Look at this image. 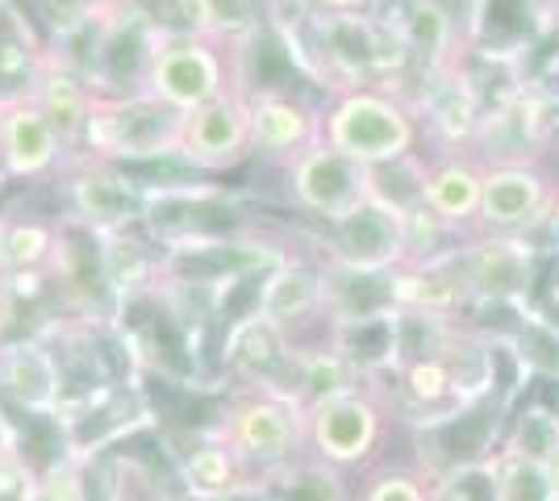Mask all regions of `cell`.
<instances>
[{
    "instance_id": "cell-1",
    "label": "cell",
    "mask_w": 559,
    "mask_h": 501,
    "mask_svg": "<svg viewBox=\"0 0 559 501\" xmlns=\"http://www.w3.org/2000/svg\"><path fill=\"white\" fill-rule=\"evenodd\" d=\"M322 143L359 167H380L421 151L426 130L401 88L364 84L322 100Z\"/></svg>"
},
{
    "instance_id": "cell-2",
    "label": "cell",
    "mask_w": 559,
    "mask_h": 501,
    "mask_svg": "<svg viewBox=\"0 0 559 501\" xmlns=\"http://www.w3.org/2000/svg\"><path fill=\"white\" fill-rule=\"evenodd\" d=\"M213 434L238 455L251 480L309 455V418L293 397H280V393L230 389L226 406L213 422Z\"/></svg>"
},
{
    "instance_id": "cell-3",
    "label": "cell",
    "mask_w": 559,
    "mask_h": 501,
    "mask_svg": "<svg viewBox=\"0 0 559 501\" xmlns=\"http://www.w3.org/2000/svg\"><path fill=\"white\" fill-rule=\"evenodd\" d=\"M185 143V114H176L151 93L96 96L84 151L114 159L130 171H146L155 164H180Z\"/></svg>"
},
{
    "instance_id": "cell-4",
    "label": "cell",
    "mask_w": 559,
    "mask_h": 501,
    "mask_svg": "<svg viewBox=\"0 0 559 501\" xmlns=\"http://www.w3.org/2000/svg\"><path fill=\"white\" fill-rule=\"evenodd\" d=\"M55 196H59V214L100 239L142 230L146 184L139 180V171L114 159H100L88 151L71 155L68 167L55 176Z\"/></svg>"
},
{
    "instance_id": "cell-5",
    "label": "cell",
    "mask_w": 559,
    "mask_h": 501,
    "mask_svg": "<svg viewBox=\"0 0 559 501\" xmlns=\"http://www.w3.org/2000/svg\"><path fill=\"white\" fill-rule=\"evenodd\" d=\"M146 93L176 114H192L217 96L234 93V50L197 29H167L151 50Z\"/></svg>"
},
{
    "instance_id": "cell-6",
    "label": "cell",
    "mask_w": 559,
    "mask_h": 501,
    "mask_svg": "<svg viewBox=\"0 0 559 501\" xmlns=\"http://www.w3.org/2000/svg\"><path fill=\"white\" fill-rule=\"evenodd\" d=\"M389 389L384 384H359L343 397H330L313 406L309 418V455H318L330 468H359L372 464L384 434H389Z\"/></svg>"
},
{
    "instance_id": "cell-7",
    "label": "cell",
    "mask_w": 559,
    "mask_h": 501,
    "mask_svg": "<svg viewBox=\"0 0 559 501\" xmlns=\"http://www.w3.org/2000/svg\"><path fill=\"white\" fill-rule=\"evenodd\" d=\"M506 418H510V406L501 397H480L451 418H439L430 427H414V452H418L414 468L435 485L460 468L489 464L492 452L501 448Z\"/></svg>"
},
{
    "instance_id": "cell-8",
    "label": "cell",
    "mask_w": 559,
    "mask_h": 501,
    "mask_svg": "<svg viewBox=\"0 0 559 501\" xmlns=\"http://www.w3.org/2000/svg\"><path fill=\"white\" fill-rule=\"evenodd\" d=\"M280 192L293 214L309 217L313 226H330L368 205V167L338 155L334 146H309L301 159L280 167Z\"/></svg>"
},
{
    "instance_id": "cell-9",
    "label": "cell",
    "mask_w": 559,
    "mask_h": 501,
    "mask_svg": "<svg viewBox=\"0 0 559 501\" xmlns=\"http://www.w3.org/2000/svg\"><path fill=\"white\" fill-rule=\"evenodd\" d=\"M472 306L522 310L538 281V247L531 235H472L460 247Z\"/></svg>"
},
{
    "instance_id": "cell-10",
    "label": "cell",
    "mask_w": 559,
    "mask_h": 501,
    "mask_svg": "<svg viewBox=\"0 0 559 501\" xmlns=\"http://www.w3.org/2000/svg\"><path fill=\"white\" fill-rule=\"evenodd\" d=\"M559 180L551 167L535 164H485V192L476 235H531L535 239L556 201Z\"/></svg>"
},
{
    "instance_id": "cell-11",
    "label": "cell",
    "mask_w": 559,
    "mask_h": 501,
    "mask_svg": "<svg viewBox=\"0 0 559 501\" xmlns=\"http://www.w3.org/2000/svg\"><path fill=\"white\" fill-rule=\"evenodd\" d=\"M71 155L59 126L25 93L0 105V171L9 184H55Z\"/></svg>"
},
{
    "instance_id": "cell-12",
    "label": "cell",
    "mask_w": 559,
    "mask_h": 501,
    "mask_svg": "<svg viewBox=\"0 0 559 501\" xmlns=\"http://www.w3.org/2000/svg\"><path fill=\"white\" fill-rule=\"evenodd\" d=\"M251 164V100L242 93H226L185 114V143L180 167L222 176L234 167Z\"/></svg>"
},
{
    "instance_id": "cell-13",
    "label": "cell",
    "mask_w": 559,
    "mask_h": 501,
    "mask_svg": "<svg viewBox=\"0 0 559 501\" xmlns=\"http://www.w3.org/2000/svg\"><path fill=\"white\" fill-rule=\"evenodd\" d=\"M313 251L326 263L355 267V272H396L405 267V230L401 217L380 210L376 201L359 205L343 222L313 230Z\"/></svg>"
},
{
    "instance_id": "cell-14",
    "label": "cell",
    "mask_w": 559,
    "mask_h": 501,
    "mask_svg": "<svg viewBox=\"0 0 559 501\" xmlns=\"http://www.w3.org/2000/svg\"><path fill=\"white\" fill-rule=\"evenodd\" d=\"M247 100H251V159H263L280 171L301 159L309 146L322 143V100L297 88L255 93Z\"/></svg>"
},
{
    "instance_id": "cell-15",
    "label": "cell",
    "mask_w": 559,
    "mask_h": 501,
    "mask_svg": "<svg viewBox=\"0 0 559 501\" xmlns=\"http://www.w3.org/2000/svg\"><path fill=\"white\" fill-rule=\"evenodd\" d=\"M0 402L29 418L50 422L63 402V372L43 334H9L0 338Z\"/></svg>"
},
{
    "instance_id": "cell-16",
    "label": "cell",
    "mask_w": 559,
    "mask_h": 501,
    "mask_svg": "<svg viewBox=\"0 0 559 501\" xmlns=\"http://www.w3.org/2000/svg\"><path fill=\"white\" fill-rule=\"evenodd\" d=\"M22 93L59 126V134H63L71 151L80 155V151H84V139H88V118H93V100H96V93L88 88V80L80 72H71L68 63H59V59L47 55V47H43V55L34 59V72H29Z\"/></svg>"
},
{
    "instance_id": "cell-17",
    "label": "cell",
    "mask_w": 559,
    "mask_h": 501,
    "mask_svg": "<svg viewBox=\"0 0 559 501\" xmlns=\"http://www.w3.org/2000/svg\"><path fill=\"white\" fill-rule=\"evenodd\" d=\"M480 192H485V164H480L472 151H460V155H430L421 205L439 217L447 230H455L460 239H472V235H476Z\"/></svg>"
},
{
    "instance_id": "cell-18",
    "label": "cell",
    "mask_w": 559,
    "mask_h": 501,
    "mask_svg": "<svg viewBox=\"0 0 559 501\" xmlns=\"http://www.w3.org/2000/svg\"><path fill=\"white\" fill-rule=\"evenodd\" d=\"M171 460H176V480H180L185 501H226V498H234L238 489L251 485L247 468H242L238 455L213 434V427L201 430V434L188 443V452H171Z\"/></svg>"
},
{
    "instance_id": "cell-19",
    "label": "cell",
    "mask_w": 559,
    "mask_h": 501,
    "mask_svg": "<svg viewBox=\"0 0 559 501\" xmlns=\"http://www.w3.org/2000/svg\"><path fill=\"white\" fill-rule=\"evenodd\" d=\"M326 272V322L330 326H347L380 313H396V272H355L338 263L322 260Z\"/></svg>"
},
{
    "instance_id": "cell-20",
    "label": "cell",
    "mask_w": 559,
    "mask_h": 501,
    "mask_svg": "<svg viewBox=\"0 0 559 501\" xmlns=\"http://www.w3.org/2000/svg\"><path fill=\"white\" fill-rule=\"evenodd\" d=\"M176 9V29H197L217 43H242L267 25V0H171Z\"/></svg>"
},
{
    "instance_id": "cell-21",
    "label": "cell",
    "mask_w": 559,
    "mask_h": 501,
    "mask_svg": "<svg viewBox=\"0 0 559 501\" xmlns=\"http://www.w3.org/2000/svg\"><path fill=\"white\" fill-rule=\"evenodd\" d=\"M59 239V214H0V276L9 272H47Z\"/></svg>"
},
{
    "instance_id": "cell-22",
    "label": "cell",
    "mask_w": 559,
    "mask_h": 501,
    "mask_svg": "<svg viewBox=\"0 0 559 501\" xmlns=\"http://www.w3.org/2000/svg\"><path fill=\"white\" fill-rule=\"evenodd\" d=\"M501 448L513 455H526L535 464H547V468H559V406L518 402L506 418Z\"/></svg>"
},
{
    "instance_id": "cell-23",
    "label": "cell",
    "mask_w": 559,
    "mask_h": 501,
    "mask_svg": "<svg viewBox=\"0 0 559 501\" xmlns=\"http://www.w3.org/2000/svg\"><path fill=\"white\" fill-rule=\"evenodd\" d=\"M272 501H350L343 473L322 464L318 455H301L267 477H255Z\"/></svg>"
},
{
    "instance_id": "cell-24",
    "label": "cell",
    "mask_w": 559,
    "mask_h": 501,
    "mask_svg": "<svg viewBox=\"0 0 559 501\" xmlns=\"http://www.w3.org/2000/svg\"><path fill=\"white\" fill-rule=\"evenodd\" d=\"M430 155L435 151H414L405 159L393 164L368 167V201H376L380 210L405 217L414 214L426 196V171H430Z\"/></svg>"
},
{
    "instance_id": "cell-25",
    "label": "cell",
    "mask_w": 559,
    "mask_h": 501,
    "mask_svg": "<svg viewBox=\"0 0 559 501\" xmlns=\"http://www.w3.org/2000/svg\"><path fill=\"white\" fill-rule=\"evenodd\" d=\"M492 468V501H551L559 493L556 468L535 464L526 455L497 448L489 460Z\"/></svg>"
},
{
    "instance_id": "cell-26",
    "label": "cell",
    "mask_w": 559,
    "mask_h": 501,
    "mask_svg": "<svg viewBox=\"0 0 559 501\" xmlns=\"http://www.w3.org/2000/svg\"><path fill=\"white\" fill-rule=\"evenodd\" d=\"M359 501H430V480L418 468H401V464H384L372 477L364 480Z\"/></svg>"
},
{
    "instance_id": "cell-27",
    "label": "cell",
    "mask_w": 559,
    "mask_h": 501,
    "mask_svg": "<svg viewBox=\"0 0 559 501\" xmlns=\"http://www.w3.org/2000/svg\"><path fill=\"white\" fill-rule=\"evenodd\" d=\"M29 501H84V460H75L71 452L50 455Z\"/></svg>"
},
{
    "instance_id": "cell-28",
    "label": "cell",
    "mask_w": 559,
    "mask_h": 501,
    "mask_svg": "<svg viewBox=\"0 0 559 501\" xmlns=\"http://www.w3.org/2000/svg\"><path fill=\"white\" fill-rule=\"evenodd\" d=\"M38 464L25 452L0 455V501H29L38 489Z\"/></svg>"
},
{
    "instance_id": "cell-29",
    "label": "cell",
    "mask_w": 559,
    "mask_h": 501,
    "mask_svg": "<svg viewBox=\"0 0 559 501\" xmlns=\"http://www.w3.org/2000/svg\"><path fill=\"white\" fill-rule=\"evenodd\" d=\"M531 84H535V93L559 114V50H551V55L543 59V68H538V75Z\"/></svg>"
},
{
    "instance_id": "cell-30",
    "label": "cell",
    "mask_w": 559,
    "mask_h": 501,
    "mask_svg": "<svg viewBox=\"0 0 559 501\" xmlns=\"http://www.w3.org/2000/svg\"><path fill=\"white\" fill-rule=\"evenodd\" d=\"M13 452H25V430L13 422L9 406L0 402V455H13Z\"/></svg>"
},
{
    "instance_id": "cell-31",
    "label": "cell",
    "mask_w": 559,
    "mask_h": 501,
    "mask_svg": "<svg viewBox=\"0 0 559 501\" xmlns=\"http://www.w3.org/2000/svg\"><path fill=\"white\" fill-rule=\"evenodd\" d=\"M313 13H359V9H376V0H297Z\"/></svg>"
},
{
    "instance_id": "cell-32",
    "label": "cell",
    "mask_w": 559,
    "mask_h": 501,
    "mask_svg": "<svg viewBox=\"0 0 559 501\" xmlns=\"http://www.w3.org/2000/svg\"><path fill=\"white\" fill-rule=\"evenodd\" d=\"M543 235H547L551 251L559 255V189H556V201H551V210H547V222H543Z\"/></svg>"
},
{
    "instance_id": "cell-33",
    "label": "cell",
    "mask_w": 559,
    "mask_h": 501,
    "mask_svg": "<svg viewBox=\"0 0 559 501\" xmlns=\"http://www.w3.org/2000/svg\"><path fill=\"white\" fill-rule=\"evenodd\" d=\"M551 501H559V493H556V498H551Z\"/></svg>"
},
{
    "instance_id": "cell-34",
    "label": "cell",
    "mask_w": 559,
    "mask_h": 501,
    "mask_svg": "<svg viewBox=\"0 0 559 501\" xmlns=\"http://www.w3.org/2000/svg\"><path fill=\"white\" fill-rule=\"evenodd\" d=\"M4 100H9V96H4ZM4 100H0V105H4Z\"/></svg>"
},
{
    "instance_id": "cell-35",
    "label": "cell",
    "mask_w": 559,
    "mask_h": 501,
    "mask_svg": "<svg viewBox=\"0 0 559 501\" xmlns=\"http://www.w3.org/2000/svg\"><path fill=\"white\" fill-rule=\"evenodd\" d=\"M0 338H4V331H0Z\"/></svg>"
}]
</instances>
